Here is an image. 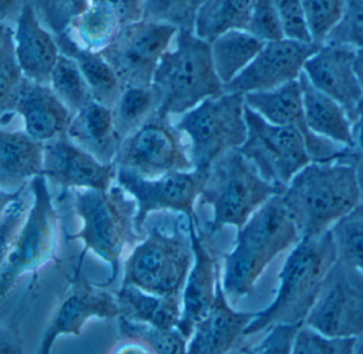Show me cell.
I'll return each mask as SVG.
<instances>
[{
    "mask_svg": "<svg viewBox=\"0 0 363 354\" xmlns=\"http://www.w3.org/2000/svg\"><path fill=\"white\" fill-rule=\"evenodd\" d=\"M33 196L30 210L18 239L1 258L0 292L1 300L27 273H35L44 264L56 260L58 213L52 203L48 181L44 176L29 183Z\"/></svg>",
    "mask_w": 363,
    "mask_h": 354,
    "instance_id": "cell-9",
    "label": "cell"
},
{
    "mask_svg": "<svg viewBox=\"0 0 363 354\" xmlns=\"http://www.w3.org/2000/svg\"><path fill=\"white\" fill-rule=\"evenodd\" d=\"M194 263L182 292V317L177 329L190 341L195 326L207 316L216 294L220 278L218 252L210 243L211 235L196 232L199 222L189 219Z\"/></svg>",
    "mask_w": 363,
    "mask_h": 354,
    "instance_id": "cell-20",
    "label": "cell"
},
{
    "mask_svg": "<svg viewBox=\"0 0 363 354\" xmlns=\"http://www.w3.org/2000/svg\"><path fill=\"white\" fill-rule=\"evenodd\" d=\"M325 43L341 44L354 50H363V0H347L343 18Z\"/></svg>",
    "mask_w": 363,
    "mask_h": 354,
    "instance_id": "cell-43",
    "label": "cell"
},
{
    "mask_svg": "<svg viewBox=\"0 0 363 354\" xmlns=\"http://www.w3.org/2000/svg\"><path fill=\"white\" fill-rule=\"evenodd\" d=\"M303 92V114L308 129L318 137L354 150V124L335 99L314 88L303 74L299 77Z\"/></svg>",
    "mask_w": 363,
    "mask_h": 354,
    "instance_id": "cell-26",
    "label": "cell"
},
{
    "mask_svg": "<svg viewBox=\"0 0 363 354\" xmlns=\"http://www.w3.org/2000/svg\"><path fill=\"white\" fill-rule=\"evenodd\" d=\"M179 29L164 23L141 20L125 25L99 54L113 67L124 88L152 86L165 52Z\"/></svg>",
    "mask_w": 363,
    "mask_h": 354,
    "instance_id": "cell-12",
    "label": "cell"
},
{
    "mask_svg": "<svg viewBox=\"0 0 363 354\" xmlns=\"http://www.w3.org/2000/svg\"><path fill=\"white\" fill-rule=\"evenodd\" d=\"M16 52L25 76L50 86L61 52L55 35L42 24L30 0H24L14 27Z\"/></svg>",
    "mask_w": 363,
    "mask_h": 354,
    "instance_id": "cell-21",
    "label": "cell"
},
{
    "mask_svg": "<svg viewBox=\"0 0 363 354\" xmlns=\"http://www.w3.org/2000/svg\"><path fill=\"white\" fill-rule=\"evenodd\" d=\"M281 199L301 239L324 234L360 205L358 169L347 160L311 161L289 182Z\"/></svg>",
    "mask_w": 363,
    "mask_h": 354,
    "instance_id": "cell-1",
    "label": "cell"
},
{
    "mask_svg": "<svg viewBox=\"0 0 363 354\" xmlns=\"http://www.w3.org/2000/svg\"><path fill=\"white\" fill-rule=\"evenodd\" d=\"M28 185L13 193L1 190V258L11 249L28 216L31 205L29 207L23 198Z\"/></svg>",
    "mask_w": 363,
    "mask_h": 354,
    "instance_id": "cell-40",
    "label": "cell"
},
{
    "mask_svg": "<svg viewBox=\"0 0 363 354\" xmlns=\"http://www.w3.org/2000/svg\"><path fill=\"white\" fill-rule=\"evenodd\" d=\"M206 0H145L143 20L164 23L194 33L199 10Z\"/></svg>",
    "mask_w": 363,
    "mask_h": 354,
    "instance_id": "cell-38",
    "label": "cell"
},
{
    "mask_svg": "<svg viewBox=\"0 0 363 354\" xmlns=\"http://www.w3.org/2000/svg\"><path fill=\"white\" fill-rule=\"evenodd\" d=\"M55 38L61 54L74 59L77 63L90 86L94 101L113 108L125 88L113 67L99 52L80 46L69 31Z\"/></svg>",
    "mask_w": 363,
    "mask_h": 354,
    "instance_id": "cell-27",
    "label": "cell"
},
{
    "mask_svg": "<svg viewBox=\"0 0 363 354\" xmlns=\"http://www.w3.org/2000/svg\"><path fill=\"white\" fill-rule=\"evenodd\" d=\"M42 24L54 35L69 30L74 21L91 5V0H30Z\"/></svg>",
    "mask_w": 363,
    "mask_h": 354,
    "instance_id": "cell-39",
    "label": "cell"
},
{
    "mask_svg": "<svg viewBox=\"0 0 363 354\" xmlns=\"http://www.w3.org/2000/svg\"><path fill=\"white\" fill-rule=\"evenodd\" d=\"M257 0H206L195 23V35L212 42L230 30H246Z\"/></svg>",
    "mask_w": 363,
    "mask_h": 354,
    "instance_id": "cell-30",
    "label": "cell"
},
{
    "mask_svg": "<svg viewBox=\"0 0 363 354\" xmlns=\"http://www.w3.org/2000/svg\"><path fill=\"white\" fill-rule=\"evenodd\" d=\"M354 71H356L357 77H358L359 82H360L361 88L363 90V50H357L356 60H354ZM359 116L363 114V101L361 105Z\"/></svg>",
    "mask_w": 363,
    "mask_h": 354,
    "instance_id": "cell-48",
    "label": "cell"
},
{
    "mask_svg": "<svg viewBox=\"0 0 363 354\" xmlns=\"http://www.w3.org/2000/svg\"><path fill=\"white\" fill-rule=\"evenodd\" d=\"M273 3L281 18L286 38L313 43L308 33L301 0H273Z\"/></svg>",
    "mask_w": 363,
    "mask_h": 354,
    "instance_id": "cell-45",
    "label": "cell"
},
{
    "mask_svg": "<svg viewBox=\"0 0 363 354\" xmlns=\"http://www.w3.org/2000/svg\"><path fill=\"white\" fill-rule=\"evenodd\" d=\"M144 1L145 0H91V4L109 8L118 16L122 26H125L143 20Z\"/></svg>",
    "mask_w": 363,
    "mask_h": 354,
    "instance_id": "cell-46",
    "label": "cell"
},
{
    "mask_svg": "<svg viewBox=\"0 0 363 354\" xmlns=\"http://www.w3.org/2000/svg\"><path fill=\"white\" fill-rule=\"evenodd\" d=\"M120 315L114 294L95 288L82 277V267L77 266L71 290L63 299L42 336L39 353H50L59 336H80L84 324L93 318L110 319L118 318Z\"/></svg>",
    "mask_w": 363,
    "mask_h": 354,
    "instance_id": "cell-19",
    "label": "cell"
},
{
    "mask_svg": "<svg viewBox=\"0 0 363 354\" xmlns=\"http://www.w3.org/2000/svg\"><path fill=\"white\" fill-rule=\"evenodd\" d=\"M303 324H278L267 329L262 341L252 347L240 349L241 353L289 354L293 353L295 339Z\"/></svg>",
    "mask_w": 363,
    "mask_h": 354,
    "instance_id": "cell-44",
    "label": "cell"
},
{
    "mask_svg": "<svg viewBox=\"0 0 363 354\" xmlns=\"http://www.w3.org/2000/svg\"><path fill=\"white\" fill-rule=\"evenodd\" d=\"M171 116L159 111L121 143L116 166L148 179L174 171L194 169L190 146L182 131L171 124Z\"/></svg>",
    "mask_w": 363,
    "mask_h": 354,
    "instance_id": "cell-11",
    "label": "cell"
},
{
    "mask_svg": "<svg viewBox=\"0 0 363 354\" xmlns=\"http://www.w3.org/2000/svg\"><path fill=\"white\" fill-rule=\"evenodd\" d=\"M161 109V96L154 84L125 88L112 108L121 143Z\"/></svg>",
    "mask_w": 363,
    "mask_h": 354,
    "instance_id": "cell-31",
    "label": "cell"
},
{
    "mask_svg": "<svg viewBox=\"0 0 363 354\" xmlns=\"http://www.w3.org/2000/svg\"><path fill=\"white\" fill-rule=\"evenodd\" d=\"M69 193L74 210L82 222V230L69 235V241H84L77 266L82 267L89 250L111 267V275L99 287L111 285L120 273V260L127 247L143 239L135 232L137 201L120 184L108 190L73 188Z\"/></svg>",
    "mask_w": 363,
    "mask_h": 354,
    "instance_id": "cell-4",
    "label": "cell"
},
{
    "mask_svg": "<svg viewBox=\"0 0 363 354\" xmlns=\"http://www.w3.org/2000/svg\"><path fill=\"white\" fill-rule=\"evenodd\" d=\"M0 13H1V23L11 24L12 18H18L22 9L24 0H0Z\"/></svg>",
    "mask_w": 363,
    "mask_h": 354,
    "instance_id": "cell-47",
    "label": "cell"
},
{
    "mask_svg": "<svg viewBox=\"0 0 363 354\" xmlns=\"http://www.w3.org/2000/svg\"><path fill=\"white\" fill-rule=\"evenodd\" d=\"M337 258L331 230L318 236L301 239L282 265L273 302L256 313L244 337L258 334L278 324H305L323 282Z\"/></svg>",
    "mask_w": 363,
    "mask_h": 354,
    "instance_id": "cell-2",
    "label": "cell"
},
{
    "mask_svg": "<svg viewBox=\"0 0 363 354\" xmlns=\"http://www.w3.org/2000/svg\"><path fill=\"white\" fill-rule=\"evenodd\" d=\"M354 353L363 354V334L357 337L356 346H354Z\"/></svg>",
    "mask_w": 363,
    "mask_h": 354,
    "instance_id": "cell-49",
    "label": "cell"
},
{
    "mask_svg": "<svg viewBox=\"0 0 363 354\" xmlns=\"http://www.w3.org/2000/svg\"><path fill=\"white\" fill-rule=\"evenodd\" d=\"M246 31L263 43L278 41L286 38L281 18L273 0H257Z\"/></svg>",
    "mask_w": 363,
    "mask_h": 354,
    "instance_id": "cell-42",
    "label": "cell"
},
{
    "mask_svg": "<svg viewBox=\"0 0 363 354\" xmlns=\"http://www.w3.org/2000/svg\"><path fill=\"white\" fill-rule=\"evenodd\" d=\"M305 324L327 336L363 334L362 271L337 258Z\"/></svg>",
    "mask_w": 363,
    "mask_h": 354,
    "instance_id": "cell-13",
    "label": "cell"
},
{
    "mask_svg": "<svg viewBox=\"0 0 363 354\" xmlns=\"http://www.w3.org/2000/svg\"><path fill=\"white\" fill-rule=\"evenodd\" d=\"M356 52L350 46L323 44L306 62L303 72L314 88L345 109L354 124L363 101V90L354 71Z\"/></svg>",
    "mask_w": 363,
    "mask_h": 354,
    "instance_id": "cell-17",
    "label": "cell"
},
{
    "mask_svg": "<svg viewBox=\"0 0 363 354\" xmlns=\"http://www.w3.org/2000/svg\"><path fill=\"white\" fill-rule=\"evenodd\" d=\"M301 239L281 194L272 197L238 229L235 247L224 256L222 285L227 298L239 300L252 294L274 258Z\"/></svg>",
    "mask_w": 363,
    "mask_h": 354,
    "instance_id": "cell-3",
    "label": "cell"
},
{
    "mask_svg": "<svg viewBox=\"0 0 363 354\" xmlns=\"http://www.w3.org/2000/svg\"><path fill=\"white\" fill-rule=\"evenodd\" d=\"M357 337L327 336L303 324L297 333L293 353L295 354H352Z\"/></svg>",
    "mask_w": 363,
    "mask_h": 354,
    "instance_id": "cell-41",
    "label": "cell"
},
{
    "mask_svg": "<svg viewBox=\"0 0 363 354\" xmlns=\"http://www.w3.org/2000/svg\"><path fill=\"white\" fill-rule=\"evenodd\" d=\"M247 137L240 152L254 163L263 178L284 190L312 159L305 137L294 127L278 126L245 105Z\"/></svg>",
    "mask_w": 363,
    "mask_h": 354,
    "instance_id": "cell-10",
    "label": "cell"
},
{
    "mask_svg": "<svg viewBox=\"0 0 363 354\" xmlns=\"http://www.w3.org/2000/svg\"><path fill=\"white\" fill-rule=\"evenodd\" d=\"M67 135L99 162L104 164L116 162L121 139L112 108L93 101L74 115Z\"/></svg>",
    "mask_w": 363,
    "mask_h": 354,
    "instance_id": "cell-25",
    "label": "cell"
},
{
    "mask_svg": "<svg viewBox=\"0 0 363 354\" xmlns=\"http://www.w3.org/2000/svg\"><path fill=\"white\" fill-rule=\"evenodd\" d=\"M13 114L23 118L24 130L30 137L44 144L67 135L74 118L50 86L29 79L16 101Z\"/></svg>",
    "mask_w": 363,
    "mask_h": 354,
    "instance_id": "cell-23",
    "label": "cell"
},
{
    "mask_svg": "<svg viewBox=\"0 0 363 354\" xmlns=\"http://www.w3.org/2000/svg\"><path fill=\"white\" fill-rule=\"evenodd\" d=\"M320 46L290 38L265 43L252 63L224 86V92L245 95L298 80L306 62Z\"/></svg>",
    "mask_w": 363,
    "mask_h": 354,
    "instance_id": "cell-15",
    "label": "cell"
},
{
    "mask_svg": "<svg viewBox=\"0 0 363 354\" xmlns=\"http://www.w3.org/2000/svg\"><path fill=\"white\" fill-rule=\"evenodd\" d=\"M256 313L237 312L229 305L222 282L207 316L195 326L186 352L191 354H224L233 350Z\"/></svg>",
    "mask_w": 363,
    "mask_h": 354,
    "instance_id": "cell-22",
    "label": "cell"
},
{
    "mask_svg": "<svg viewBox=\"0 0 363 354\" xmlns=\"http://www.w3.org/2000/svg\"><path fill=\"white\" fill-rule=\"evenodd\" d=\"M152 84L161 96L160 111L171 118L225 93L209 42L188 30H178L173 46L161 59Z\"/></svg>",
    "mask_w": 363,
    "mask_h": 354,
    "instance_id": "cell-5",
    "label": "cell"
},
{
    "mask_svg": "<svg viewBox=\"0 0 363 354\" xmlns=\"http://www.w3.org/2000/svg\"><path fill=\"white\" fill-rule=\"evenodd\" d=\"M176 128L189 137L194 169L209 171L218 158L239 149L247 137L244 95L224 93L182 114Z\"/></svg>",
    "mask_w": 363,
    "mask_h": 354,
    "instance_id": "cell-8",
    "label": "cell"
},
{
    "mask_svg": "<svg viewBox=\"0 0 363 354\" xmlns=\"http://www.w3.org/2000/svg\"><path fill=\"white\" fill-rule=\"evenodd\" d=\"M28 78L25 76L16 52L14 27L1 23L0 31V109L1 126L5 128L11 124L16 115L13 114L14 105Z\"/></svg>",
    "mask_w": 363,
    "mask_h": 354,
    "instance_id": "cell-32",
    "label": "cell"
},
{
    "mask_svg": "<svg viewBox=\"0 0 363 354\" xmlns=\"http://www.w3.org/2000/svg\"><path fill=\"white\" fill-rule=\"evenodd\" d=\"M339 260L356 267L363 273V205L360 203L333 228Z\"/></svg>",
    "mask_w": 363,
    "mask_h": 354,
    "instance_id": "cell-36",
    "label": "cell"
},
{
    "mask_svg": "<svg viewBox=\"0 0 363 354\" xmlns=\"http://www.w3.org/2000/svg\"><path fill=\"white\" fill-rule=\"evenodd\" d=\"M244 101L248 108L267 122L298 129L305 137L312 161L328 162L348 160L354 156V150L341 147L329 139L314 135L308 129L299 79L272 90L248 93L244 95Z\"/></svg>",
    "mask_w": 363,
    "mask_h": 354,
    "instance_id": "cell-16",
    "label": "cell"
},
{
    "mask_svg": "<svg viewBox=\"0 0 363 354\" xmlns=\"http://www.w3.org/2000/svg\"><path fill=\"white\" fill-rule=\"evenodd\" d=\"M194 263L189 219L174 222L171 230L154 226L125 262L122 285H133L158 296L182 294Z\"/></svg>",
    "mask_w": 363,
    "mask_h": 354,
    "instance_id": "cell-7",
    "label": "cell"
},
{
    "mask_svg": "<svg viewBox=\"0 0 363 354\" xmlns=\"http://www.w3.org/2000/svg\"><path fill=\"white\" fill-rule=\"evenodd\" d=\"M121 28L122 24L111 9L99 4H91L67 31L82 47L101 52L116 39Z\"/></svg>",
    "mask_w": 363,
    "mask_h": 354,
    "instance_id": "cell-33",
    "label": "cell"
},
{
    "mask_svg": "<svg viewBox=\"0 0 363 354\" xmlns=\"http://www.w3.org/2000/svg\"><path fill=\"white\" fill-rule=\"evenodd\" d=\"M301 3L311 41L323 45L343 18L347 0H301Z\"/></svg>",
    "mask_w": 363,
    "mask_h": 354,
    "instance_id": "cell-37",
    "label": "cell"
},
{
    "mask_svg": "<svg viewBox=\"0 0 363 354\" xmlns=\"http://www.w3.org/2000/svg\"><path fill=\"white\" fill-rule=\"evenodd\" d=\"M209 171H174L155 179L142 177L128 169L118 167L116 183L137 201L135 230L141 233L148 214L173 211L188 219L196 220L195 202L205 188Z\"/></svg>",
    "mask_w": 363,
    "mask_h": 354,
    "instance_id": "cell-14",
    "label": "cell"
},
{
    "mask_svg": "<svg viewBox=\"0 0 363 354\" xmlns=\"http://www.w3.org/2000/svg\"><path fill=\"white\" fill-rule=\"evenodd\" d=\"M50 88L75 115L92 103V92L74 59L61 54L50 76Z\"/></svg>",
    "mask_w": 363,
    "mask_h": 354,
    "instance_id": "cell-35",
    "label": "cell"
},
{
    "mask_svg": "<svg viewBox=\"0 0 363 354\" xmlns=\"http://www.w3.org/2000/svg\"><path fill=\"white\" fill-rule=\"evenodd\" d=\"M265 43L246 30H230L210 42L212 60L224 86L241 74Z\"/></svg>",
    "mask_w": 363,
    "mask_h": 354,
    "instance_id": "cell-29",
    "label": "cell"
},
{
    "mask_svg": "<svg viewBox=\"0 0 363 354\" xmlns=\"http://www.w3.org/2000/svg\"><path fill=\"white\" fill-rule=\"evenodd\" d=\"M43 176L62 192L73 188L108 190L116 182L118 166L99 162L63 135L45 143Z\"/></svg>",
    "mask_w": 363,
    "mask_h": 354,
    "instance_id": "cell-18",
    "label": "cell"
},
{
    "mask_svg": "<svg viewBox=\"0 0 363 354\" xmlns=\"http://www.w3.org/2000/svg\"><path fill=\"white\" fill-rule=\"evenodd\" d=\"M282 192L265 180L239 149L226 152L210 167L199 197L201 205L213 209L208 234H216L225 226L242 228L255 212Z\"/></svg>",
    "mask_w": 363,
    "mask_h": 354,
    "instance_id": "cell-6",
    "label": "cell"
},
{
    "mask_svg": "<svg viewBox=\"0 0 363 354\" xmlns=\"http://www.w3.org/2000/svg\"><path fill=\"white\" fill-rule=\"evenodd\" d=\"M113 294L120 307V316L164 330L177 328L182 317V294L158 296L133 285H122Z\"/></svg>",
    "mask_w": 363,
    "mask_h": 354,
    "instance_id": "cell-28",
    "label": "cell"
},
{
    "mask_svg": "<svg viewBox=\"0 0 363 354\" xmlns=\"http://www.w3.org/2000/svg\"><path fill=\"white\" fill-rule=\"evenodd\" d=\"M44 147L25 130L3 128L0 132V188L13 193L43 176Z\"/></svg>",
    "mask_w": 363,
    "mask_h": 354,
    "instance_id": "cell-24",
    "label": "cell"
},
{
    "mask_svg": "<svg viewBox=\"0 0 363 354\" xmlns=\"http://www.w3.org/2000/svg\"><path fill=\"white\" fill-rule=\"evenodd\" d=\"M120 339L126 343H137L152 353H186L188 339L177 328L172 330L157 328L150 324L133 321L120 316L118 317Z\"/></svg>",
    "mask_w": 363,
    "mask_h": 354,
    "instance_id": "cell-34",
    "label": "cell"
}]
</instances>
